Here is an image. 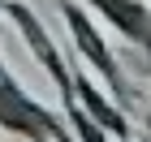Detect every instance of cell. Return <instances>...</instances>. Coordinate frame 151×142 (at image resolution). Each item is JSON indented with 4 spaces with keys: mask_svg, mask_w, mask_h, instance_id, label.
Listing matches in <instances>:
<instances>
[{
    "mask_svg": "<svg viewBox=\"0 0 151 142\" xmlns=\"http://www.w3.org/2000/svg\"><path fill=\"white\" fill-rule=\"evenodd\" d=\"M78 91H82V99L91 103V112H95V116L104 121L108 129H116V133H121V138H125V121H121V112H112V108H104V99H99V95H95V91H91V86H86V82H78Z\"/></svg>",
    "mask_w": 151,
    "mask_h": 142,
    "instance_id": "3957f363",
    "label": "cell"
},
{
    "mask_svg": "<svg viewBox=\"0 0 151 142\" xmlns=\"http://www.w3.org/2000/svg\"><path fill=\"white\" fill-rule=\"evenodd\" d=\"M99 9H104L125 35H134L138 43L151 39V13L142 9V4H134V0H99Z\"/></svg>",
    "mask_w": 151,
    "mask_h": 142,
    "instance_id": "6da1fadb",
    "label": "cell"
},
{
    "mask_svg": "<svg viewBox=\"0 0 151 142\" xmlns=\"http://www.w3.org/2000/svg\"><path fill=\"white\" fill-rule=\"evenodd\" d=\"M69 22H73V30H78V43L86 47V56H91L95 65H99V69L108 73V82H112L116 91H121V73H116V65H112V60H108V52H104V43L95 39V30H91V26H86V22H82V17H78V13H73V9H69Z\"/></svg>",
    "mask_w": 151,
    "mask_h": 142,
    "instance_id": "7a4b0ae2",
    "label": "cell"
}]
</instances>
